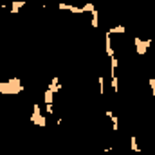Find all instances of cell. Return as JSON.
Segmentation results:
<instances>
[{
	"instance_id": "obj_1",
	"label": "cell",
	"mask_w": 155,
	"mask_h": 155,
	"mask_svg": "<svg viewBox=\"0 0 155 155\" xmlns=\"http://www.w3.org/2000/svg\"><path fill=\"white\" fill-rule=\"evenodd\" d=\"M63 88V85H60V79L58 78H51V83H49V87H47V90L43 92V105H45V112L49 114V116H54V94L58 92V90H61Z\"/></svg>"
},
{
	"instance_id": "obj_2",
	"label": "cell",
	"mask_w": 155,
	"mask_h": 155,
	"mask_svg": "<svg viewBox=\"0 0 155 155\" xmlns=\"http://www.w3.org/2000/svg\"><path fill=\"white\" fill-rule=\"evenodd\" d=\"M58 9L69 11V13H76V15H83V13H94L96 11V5L92 2H87L85 5H72V4H67V2H60L58 4Z\"/></svg>"
},
{
	"instance_id": "obj_3",
	"label": "cell",
	"mask_w": 155,
	"mask_h": 155,
	"mask_svg": "<svg viewBox=\"0 0 155 155\" xmlns=\"http://www.w3.org/2000/svg\"><path fill=\"white\" fill-rule=\"evenodd\" d=\"M20 92H24V85L20 83V78L0 81V94H20Z\"/></svg>"
},
{
	"instance_id": "obj_4",
	"label": "cell",
	"mask_w": 155,
	"mask_h": 155,
	"mask_svg": "<svg viewBox=\"0 0 155 155\" xmlns=\"http://www.w3.org/2000/svg\"><path fill=\"white\" fill-rule=\"evenodd\" d=\"M31 121L35 123V126H40V128L47 126V119H45V116L41 114L40 105H36V103H35V107H33V116H31Z\"/></svg>"
},
{
	"instance_id": "obj_5",
	"label": "cell",
	"mask_w": 155,
	"mask_h": 155,
	"mask_svg": "<svg viewBox=\"0 0 155 155\" xmlns=\"http://www.w3.org/2000/svg\"><path fill=\"white\" fill-rule=\"evenodd\" d=\"M134 43H135V52H137L139 56H144L146 51H148L150 45H152V40H143V38H139V36H135V38H134Z\"/></svg>"
},
{
	"instance_id": "obj_6",
	"label": "cell",
	"mask_w": 155,
	"mask_h": 155,
	"mask_svg": "<svg viewBox=\"0 0 155 155\" xmlns=\"http://www.w3.org/2000/svg\"><path fill=\"white\" fill-rule=\"evenodd\" d=\"M27 4V0H11V7H9V13L11 15H18V11Z\"/></svg>"
},
{
	"instance_id": "obj_7",
	"label": "cell",
	"mask_w": 155,
	"mask_h": 155,
	"mask_svg": "<svg viewBox=\"0 0 155 155\" xmlns=\"http://www.w3.org/2000/svg\"><path fill=\"white\" fill-rule=\"evenodd\" d=\"M105 51H107V56H108V58H114L112 40H110V35H108V33H105Z\"/></svg>"
},
{
	"instance_id": "obj_8",
	"label": "cell",
	"mask_w": 155,
	"mask_h": 155,
	"mask_svg": "<svg viewBox=\"0 0 155 155\" xmlns=\"http://www.w3.org/2000/svg\"><path fill=\"white\" fill-rule=\"evenodd\" d=\"M107 117H108L110 123H112V130L117 132V130H119V119H117V116L112 112V110H107Z\"/></svg>"
},
{
	"instance_id": "obj_9",
	"label": "cell",
	"mask_w": 155,
	"mask_h": 155,
	"mask_svg": "<svg viewBox=\"0 0 155 155\" xmlns=\"http://www.w3.org/2000/svg\"><path fill=\"white\" fill-rule=\"evenodd\" d=\"M107 33L108 35H124L126 33V27L124 25H116V27H110Z\"/></svg>"
},
{
	"instance_id": "obj_10",
	"label": "cell",
	"mask_w": 155,
	"mask_h": 155,
	"mask_svg": "<svg viewBox=\"0 0 155 155\" xmlns=\"http://www.w3.org/2000/svg\"><path fill=\"white\" fill-rule=\"evenodd\" d=\"M130 148H132V152H135V153H139V152H141V150H139V144H137L135 135H130Z\"/></svg>"
},
{
	"instance_id": "obj_11",
	"label": "cell",
	"mask_w": 155,
	"mask_h": 155,
	"mask_svg": "<svg viewBox=\"0 0 155 155\" xmlns=\"http://www.w3.org/2000/svg\"><path fill=\"white\" fill-rule=\"evenodd\" d=\"M92 27H94V29L99 27V13H97V9L92 13Z\"/></svg>"
},
{
	"instance_id": "obj_12",
	"label": "cell",
	"mask_w": 155,
	"mask_h": 155,
	"mask_svg": "<svg viewBox=\"0 0 155 155\" xmlns=\"http://www.w3.org/2000/svg\"><path fill=\"white\" fill-rule=\"evenodd\" d=\"M97 85H99V94H105V78L103 76L97 78Z\"/></svg>"
},
{
	"instance_id": "obj_13",
	"label": "cell",
	"mask_w": 155,
	"mask_h": 155,
	"mask_svg": "<svg viewBox=\"0 0 155 155\" xmlns=\"http://www.w3.org/2000/svg\"><path fill=\"white\" fill-rule=\"evenodd\" d=\"M148 85H150V90H152V96L155 97V78H150V79H148Z\"/></svg>"
},
{
	"instance_id": "obj_14",
	"label": "cell",
	"mask_w": 155,
	"mask_h": 155,
	"mask_svg": "<svg viewBox=\"0 0 155 155\" xmlns=\"http://www.w3.org/2000/svg\"><path fill=\"white\" fill-rule=\"evenodd\" d=\"M110 67H112V69H117V67H119V60H117L116 56L110 58Z\"/></svg>"
},
{
	"instance_id": "obj_15",
	"label": "cell",
	"mask_w": 155,
	"mask_h": 155,
	"mask_svg": "<svg viewBox=\"0 0 155 155\" xmlns=\"http://www.w3.org/2000/svg\"><path fill=\"white\" fill-rule=\"evenodd\" d=\"M110 150H112V148H105V155H114Z\"/></svg>"
}]
</instances>
